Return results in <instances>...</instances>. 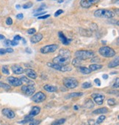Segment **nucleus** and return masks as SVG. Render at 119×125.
Here are the masks:
<instances>
[{"instance_id": "1", "label": "nucleus", "mask_w": 119, "mask_h": 125, "mask_svg": "<svg viewBox=\"0 0 119 125\" xmlns=\"http://www.w3.org/2000/svg\"><path fill=\"white\" fill-rule=\"evenodd\" d=\"M71 52L67 49H61L60 51L59 55L53 59V63L66 65L71 61Z\"/></svg>"}, {"instance_id": "2", "label": "nucleus", "mask_w": 119, "mask_h": 125, "mask_svg": "<svg viewBox=\"0 0 119 125\" xmlns=\"http://www.w3.org/2000/svg\"><path fill=\"white\" fill-rule=\"evenodd\" d=\"M94 16L98 18L112 19L115 16V13L110 10L107 9H99L94 12Z\"/></svg>"}, {"instance_id": "3", "label": "nucleus", "mask_w": 119, "mask_h": 125, "mask_svg": "<svg viewBox=\"0 0 119 125\" xmlns=\"http://www.w3.org/2000/svg\"><path fill=\"white\" fill-rule=\"evenodd\" d=\"M99 53H100L101 56L105 57V58H110V57H113L115 56V51L114 50L108 46H103L99 48Z\"/></svg>"}, {"instance_id": "4", "label": "nucleus", "mask_w": 119, "mask_h": 125, "mask_svg": "<svg viewBox=\"0 0 119 125\" xmlns=\"http://www.w3.org/2000/svg\"><path fill=\"white\" fill-rule=\"evenodd\" d=\"M94 52L92 51H77L75 53V56L81 60H87L94 56Z\"/></svg>"}, {"instance_id": "5", "label": "nucleus", "mask_w": 119, "mask_h": 125, "mask_svg": "<svg viewBox=\"0 0 119 125\" xmlns=\"http://www.w3.org/2000/svg\"><path fill=\"white\" fill-rule=\"evenodd\" d=\"M63 84L68 89H74L77 87H78L79 82L74 78L67 77L63 79Z\"/></svg>"}, {"instance_id": "6", "label": "nucleus", "mask_w": 119, "mask_h": 125, "mask_svg": "<svg viewBox=\"0 0 119 125\" xmlns=\"http://www.w3.org/2000/svg\"><path fill=\"white\" fill-rule=\"evenodd\" d=\"M58 48V45L53 44H48L46 45L43 47L40 48V51L43 54H47V53H54L55 52Z\"/></svg>"}, {"instance_id": "7", "label": "nucleus", "mask_w": 119, "mask_h": 125, "mask_svg": "<svg viewBox=\"0 0 119 125\" xmlns=\"http://www.w3.org/2000/svg\"><path fill=\"white\" fill-rule=\"evenodd\" d=\"M47 66L52 67L53 69H55L57 70L61 71V72H67V71H71V67L67 65H61V64H55V63H50L48 62L47 63Z\"/></svg>"}, {"instance_id": "8", "label": "nucleus", "mask_w": 119, "mask_h": 125, "mask_svg": "<svg viewBox=\"0 0 119 125\" xmlns=\"http://www.w3.org/2000/svg\"><path fill=\"white\" fill-rule=\"evenodd\" d=\"M21 91L24 93L25 95L30 96L32 95L35 91V88L33 86V84H30V85H24L21 87Z\"/></svg>"}, {"instance_id": "9", "label": "nucleus", "mask_w": 119, "mask_h": 125, "mask_svg": "<svg viewBox=\"0 0 119 125\" xmlns=\"http://www.w3.org/2000/svg\"><path fill=\"white\" fill-rule=\"evenodd\" d=\"M46 96L43 93L38 92L32 97V100L35 103H40V102H43L44 100L46 99Z\"/></svg>"}, {"instance_id": "10", "label": "nucleus", "mask_w": 119, "mask_h": 125, "mask_svg": "<svg viewBox=\"0 0 119 125\" xmlns=\"http://www.w3.org/2000/svg\"><path fill=\"white\" fill-rule=\"evenodd\" d=\"M100 0H81L80 5L83 8H89L93 5L98 3Z\"/></svg>"}, {"instance_id": "11", "label": "nucleus", "mask_w": 119, "mask_h": 125, "mask_svg": "<svg viewBox=\"0 0 119 125\" xmlns=\"http://www.w3.org/2000/svg\"><path fill=\"white\" fill-rule=\"evenodd\" d=\"M92 97L93 98L94 102H96L98 105H102L104 101V95L101 93H94L92 95Z\"/></svg>"}, {"instance_id": "12", "label": "nucleus", "mask_w": 119, "mask_h": 125, "mask_svg": "<svg viewBox=\"0 0 119 125\" xmlns=\"http://www.w3.org/2000/svg\"><path fill=\"white\" fill-rule=\"evenodd\" d=\"M8 82H9V84L12 86L14 87H18V86H21L22 84V82L21 81L20 79L13 77V76H10L7 79Z\"/></svg>"}, {"instance_id": "13", "label": "nucleus", "mask_w": 119, "mask_h": 125, "mask_svg": "<svg viewBox=\"0 0 119 125\" xmlns=\"http://www.w3.org/2000/svg\"><path fill=\"white\" fill-rule=\"evenodd\" d=\"M2 113L5 116H6L8 118H13L15 117V113L10 109H8V108L3 109Z\"/></svg>"}, {"instance_id": "14", "label": "nucleus", "mask_w": 119, "mask_h": 125, "mask_svg": "<svg viewBox=\"0 0 119 125\" xmlns=\"http://www.w3.org/2000/svg\"><path fill=\"white\" fill-rule=\"evenodd\" d=\"M58 36H59V38H60L61 42H62L63 44H65V45H68V44H70L71 41V39H68L64 35V33H63V32H59V33H58Z\"/></svg>"}, {"instance_id": "15", "label": "nucleus", "mask_w": 119, "mask_h": 125, "mask_svg": "<svg viewBox=\"0 0 119 125\" xmlns=\"http://www.w3.org/2000/svg\"><path fill=\"white\" fill-rule=\"evenodd\" d=\"M25 72H26L27 76L29 78H30V79H35L38 77V75H37V73H35V71H34V70H32V69L27 68V69L25 70Z\"/></svg>"}, {"instance_id": "16", "label": "nucleus", "mask_w": 119, "mask_h": 125, "mask_svg": "<svg viewBox=\"0 0 119 125\" xmlns=\"http://www.w3.org/2000/svg\"><path fill=\"white\" fill-rule=\"evenodd\" d=\"M12 70L15 74H17V75L22 74L24 72V70L23 69V67H21V66L17 65V64H15V65L12 66Z\"/></svg>"}, {"instance_id": "17", "label": "nucleus", "mask_w": 119, "mask_h": 125, "mask_svg": "<svg viewBox=\"0 0 119 125\" xmlns=\"http://www.w3.org/2000/svg\"><path fill=\"white\" fill-rule=\"evenodd\" d=\"M40 112V108L38 106H35V107H33V108L32 109V110L30 112L28 116L30 117V118H33L34 116L38 115Z\"/></svg>"}, {"instance_id": "18", "label": "nucleus", "mask_w": 119, "mask_h": 125, "mask_svg": "<svg viewBox=\"0 0 119 125\" xmlns=\"http://www.w3.org/2000/svg\"><path fill=\"white\" fill-rule=\"evenodd\" d=\"M42 39H43V35L41 33H37V34L33 35L32 37H31L30 41H31L32 43L35 44V43H38V42H40Z\"/></svg>"}, {"instance_id": "19", "label": "nucleus", "mask_w": 119, "mask_h": 125, "mask_svg": "<svg viewBox=\"0 0 119 125\" xmlns=\"http://www.w3.org/2000/svg\"><path fill=\"white\" fill-rule=\"evenodd\" d=\"M43 89L49 93H54V92H57V87L53 85H49V84H46L43 86Z\"/></svg>"}, {"instance_id": "20", "label": "nucleus", "mask_w": 119, "mask_h": 125, "mask_svg": "<svg viewBox=\"0 0 119 125\" xmlns=\"http://www.w3.org/2000/svg\"><path fill=\"white\" fill-rule=\"evenodd\" d=\"M108 109L107 107H102V108H99L96 110H94L93 112V114H104L108 113Z\"/></svg>"}, {"instance_id": "21", "label": "nucleus", "mask_w": 119, "mask_h": 125, "mask_svg": "<svg viewBox=\"0 0 119 125\" xmlns=\"http://www.w3.org/2000/svg\"><path fill=\"white\" fill-rule=\"evenodd\" d=\"M77 68H78L79 71L80 73H83V74H89V73H90L92 72L90 68H87L86 67H82V66H80V67H79Z\"/></svg>"}, {"instance_id": "22", "label": "nucleus", "mask_w": 119, "mask_h": 125, "mask_svg": "<svg viewBox=\"0 0 119 125\" xmlns=\"http://www.w3.org/2000/svg\"><path fill=\"white\" fill-rule=\"evenodd\" d=\"M118 57H117L116 59H115L114 60H112V62H110L108 64V67L110 68H114L115 67H118L119 64V62H118Z\"/></svg>"}, {"instance_id": "23", "label": "nucleus", "mask_w": 119, "mask_h": 125, "mask_svg": "<svg viewBox=\"0 0 119 125\" xmlns=\"http://www.w3.org/2000/svg\"><path fill=\"white\" fill-rule=\"evenodd\" d=\"M102 64H90L89 66V68L91 70V71H96V70H98L99 69H102Z\"/></svg>"}, {"instance_id": "24", "label": "nucleus", "mask_w": 119, "mask_h": 125, "mask_svg": "<svg viewBox=\"0 0 119 125\" xmlns=\"http://www.w3.org/2000/svg\"><path fill=\"white\" fill-rule=\"evenodd\" d=\"M82 95H83L82 93H78V92H77V93H71L65 96V98L68 99V98H74V97H79V96H81Z\"/></svg>"}, {"instance_id": "25", "label": "nucleus", "mask_w": 119, "mask_h": 125, "mask_svg": "<svg viewBox=\"0 0 119 125\" xmlns=\"http://www.w3.org/2000/svg\"><path fill=\"white\" fill-rule=\"evenodd\" d=\"M82 60H81V59H78V58H75V59L72 61V64H73L74 67H79L82 66Z\"/></svg>"}, {"instance_id": "26", "label": "nucleus", "mask_w": 119, "mask_h": 125, "mask_svg": "<svg viewBox=\"0 0 119 125\" xmlns=\"http://www.w3.org/2000/svg\"><path fill=\"white\" fill-rule=\"evenodd\" d=\"M85 107L86 108H88V109H91V108H93L94 107V104H93V101L91 99L87 100V101L86 102V103H85Z\"/></svg>"}, {"instance_id": "27", "label": "nucleus", "mask_w": 119, "mask_h": 125, "mask_svg": "<svg viewBox=\"0 0 119 125\" xmlns=\"http://www.w3.org/2000/svg\"><path fill=\"white\" fill-rule=\"evenodd\" d=\"M21 81L23 82H25V83H27V84H34V82H33V81H31L30 79H27V77H25V76H22L21 79Z\"/></svg>"}, {"instance_id": "28", "label": "nucleus", "mask_w": 119, "mask_h": 125, "mask_svg": "<svg viewBox=\"0 0 119 125\" xmlns=\"http://www.w3.org/2000/svg\"><path fill=\"white\" fill-rule=\"evenodd\" d=\"M65 122V118H60V119H59L57 121H54L52 124V125H61V124H64Z\"/></svg>"}, {"instance_id": "29", "label": "nucleus", "mask_w": 119, "mask_h": 125, "mask_svg": "<svg viewBox=\"0 0 119 125\" xmlns=\"http://www.w3.org/2000/svg\"><path fill=\"white\" fill-rule=\"evenodd\" d=\"M2 71L4 74H6V75H9L10 74V71H9V69L8 67V66H3L2 67Z\"/></svg>"}, {"instance_id": "30", "label": "nucleus", "mask_w": 119, "mask_h": 125, "mask_svg": "<svg viewBox=\"0 0 119 125\" xmlns=\"http://www.w3.org/2000/svg\"><path fill=\"white\" fill-rule=\"evenodd\" d=\"M92 87V84L90 82H85L82 84V87L84 88V89H87V88H90Z\"/></svg>"}, {"instance_id": "31", "label": "nucleus", "mask_w": 119, "mask_h": 125, "mask_svg": "<svg viewBox=\"0 0 119 125\" xmlns=\"http://www.w3.org/2000/svg\"><path fill=\"white\" fill-rule=\"evenodd\" d=\"M105 118H106V116H104V115H101V116H99V117L98 118V119H97L96 122L99 124L102 123V122L105 120Z\"/></svg>"}, {"instance_id": "32", "label": "nucleus", "mask_w": 119, "mask_h": 125, "mask_svg": "<svg viewBox=\"0 0 119 125\" xmlns=\"http://www.w3.org/2000/svg\"><path fill=\"white\" fill-rule=\"evenodd\" d=\"M107 104L110 106H113V105H115L116 102H115V100L114 98H110L107 100Z\"/></svg>"}, {"instance_id": "33", "label": "nucleus", "mask_w": 119, "mask_h": 125, "mask_svg": "<svg viewBox=\"0 0 119 125\" xmlns=\"http://www.w3.org/2000/svg\"><path fill=\"white\" fill-rule=\"evenodd\" d=\"M32 2H27V3H26V4L22 6V8H23L24 9H27V8H32Z\"/></svg>"}, {"instance_id": "34", "label": "nucleus", "mask_w": 119, "mask_h": 125, "mask_svg": "<svg viewBox=\"0 0 119 125\" xmlns=\"http://www.w3.org/2000/svg\"><path fill=\"white\" fill-rule=\"evenodd\" d=\"M88 124L89 125H99L96 121L93 119H89L88 120Z\"/></svg>"}, {"instance_id": "35", "label": "nucleus", "mask_w": 119, "mask_h": 125, "mask_svg": "<svg viewBox=\"0 0 119 125\" xmlns=\"http://www.w3.org/2000/svg\"><path fill=\"white\" fill-rule=\"evenodd\" d=\"M35 33H36V29H35V28H30L27 31V33L30 35H33Z\"/></svg>"}, {"instance_id": "36", "label": "nucleus", "mask_w": 119, "mask_h": 125, "mask_svg": "<svg viewBox=\"0 0 119 125\" xmlns=\"http://www.w3.org/2000/svg\"><path fill=\"white\" fill-rule=\"evenodd\" d=\"M40 123V121H38V120H32L30 123V125H38Z\"/></svg>"}, {"instance_id": "37", "label": "nucleus", "mask_w": 119, "mask_h": 125, "mask_svg": "<svg viewBox=\"0 0 119 125\" xmlns=\"http://www.w3.org/2000/svg\"><path fill=\"white\" fill-rule=\"evenodd\" d=\"M98 62H101L100 59L98 57H93L91 59V62H93V63H97Z\"/></svg>"}, {"instance_id": "38", "label": "nucleus", "mask_w": 119, "mask_h": 125, "mask_svg": "<svg viewBox=\"0 0 119 125\" xmlns=\"http://www.w3.org/2000/svg\"><path fill=\"white\" fill-rule=\"evenodd\" d=\"M6 24H8V25H11V24H13V19L10 17H8L6 19Z\"/></svg>"}, {"instance_id": "39", "label": "nucleus", "mask_w": 119, "mask_h": 125, "mask_svg": "<svg viewBox=\"0 0 119 125\" xmlns=\"http://www.w3.org/2000/svg\"><path fill=\"white\" fill-rule=\"evenodd\" d=\"M63 13V10H61V9H59V10H57L56 12H55V16H60V14H62Z\"/></svg>"}, {"instance_id": "40", "label": "nucleus", "mask_w": 119, "mask_h": 125, "mask_svg": "<svg viewBox=\"0 0 119 125\" xmlns=\"http://www.w3.org/2000/svg\"><path fill=\"white\" fill-rule=\"evenodd\" d=\"M50 16L49 14H45L44 16H38V19H46L47 18H49Z\"/></svg>"}, {"instance_id": "41", "label": "nucleus", "mask_w": 119, "mask_h": 125, "mask_svg": "<svg viewBox=\"0 0 119 125\" xmlns=\"http://www.w3.org/2000/svg\"><path fill=\"white\" fill-rule=\"evenodd\" d=\"M118 78H117L116 79V81H115V83L114 84V85H113V87L114 88H118L119 87V81H118Z\"/></svg>"}, {"instance_id": "42", "label": "nucleus", "mask_w": 119, "mask_h": 125, "mask_svg": "<svg viewBox=\"0 0 119 125\" xmlns=\"http://www.w3.org/2000/svg\"><path fill=\"white\" fill-rule=\"evenodd\" d=\"M5 53H7L6 50L4 48H0V55H4Z\"/></svg>"}, {"instance_id": "43", "label": "nucleus", "mask_w": 119, "mask_h": 125, "mask_svg": "<svg viewBox=\"0 0 119 125\" xmlns=\"http://www.w3.org/2000/svg\"><path fill=\"white\" fill-rule=\"evenodd\" d=\"M18 44V42H17V41L13 40L10 42V45H12V46H16Z\"/></svg>"}, {"instance_id": "44", "label": "nucleus", "mask_w": 119, "mask_h": 125, "mask_svg": "<svg viewBox=\"0 0 119 125\" xmlns=\"http://www.w3.org/2000/svg\"><path fill=\"white\" fill-rule=\"evenodd\" d=\"M16 18H17L18 19H19V20H21V19H23V18H24V15H23L22 13H18V14H17Z\"/></svg>"}, {"instance_id": "45", "label": "nucleus", "mask_w": 119, "mask_h": 125, "mask_svg": "<svg viewBox=\"0 0 119 125\" xmlns=\"http://www.w3.org/2000/svg\"><path fill=\"white\" fill-rule=\"evenodd\" d=\"M46 11H43V12H40V13H37L34 15V16H41V15H45L46 14Z\"/></svg>"}, {"instance_id": "46", "label": "nucleus", "mask_w": 119, "mask_h": 125, "mask_svg": "<svg viewBox=\"0 0 119 125\" xmlns=\"http://www.w3.org/2000/svg\"><path fill=\"white\" fill-rule=\"evenodd\" d=\"M2 87L5 88V90H9V89L10 88V85H8V84H5V83L2 84Z\"/></svg>"}, {"instance_id": "47", "label": "nucleus", "mask_w": 119, "mask_h": 125, "mask_svg": "<svg viewBox=\"0 0 119 125\" xmlns=\"http://www.w3.org/2000/svg\"><path fill=\"white\" fill-rule=\"evenodd\" d=\"M10 40H9V39H6V40H5V42H4V44L6 45V46H9V45H10Z\"/></svg>"}, {"instance_id": "48", "label": "nucleus", "mask_w": 119, "mask_h": 125, "mask_svg": "<svg viewBox=\"0 0 119 125\" xmlns=\"http://www.w3.org/2000/svg\"><path fill=\"white\" fill-rule=\"evenodd\" d=\"M94 82H95V83H96L97 85L101 86V82H100V80H99V79H96L94 80Z\"/></svg>"}, {"instance_id": "49", "label": "nucleus", "mask_w": 119, "mask_h": 125, "mask_svg": "<svg viewBox=\"0 0 119 125\" xmlns=\"http://www.w3.org/2000/svg\"><path fill=\"white\" fill-rule=\"evenodd\" d=\"M21 37L20 36H18V35H17V36H14V40L15 41H17V42H18L19 40H21Z\"/></svg>"}, {"instance_id": "50", "label": "nucleus", "mask_w": 119, "mask_h": 125, "mask_svg": "<svg viewBox=\"0 0 119 125\" xmlns=\"http://www.w3.org/2000/svg\"><path fill=\"white\" fill-rule=\"evenodd\" d=\"M5 50H6V52L9 53H12L13 52V49H12V48H7Z\"/></svg>"}, {"instance_id": "51", "label": "nucleus", "mask_w": 119, "mask_h": 125, "mask_svg": "<svg viewBox=\"0 0 119 125\" xmlns=\"http://www.w3.org/2000/svg\"><path fill=\"white\" fill-rule=\"evenodd\" d=\"M102 77H103V79H108V75H107V74H104Z\"/></svg>"}, {"instance_id": "52", "label": "nucleus", "mask_w": 119, "mask_h": 125, "mask_svg": "<svg viewBox=\"0 0 119 125\" xmlns=\"http://www.w3.org/2000/svg\"><path fill=\"white\" fill-rule=\"evenodd\" d=\"M43 10V8H38V9L36 10V12H37V13H39L40 11H41V10Z\"/></svg>"}, {"instance_id": "53", "label": "nucleus", "mask_w": 119, "mask_h": 125, "mask_svg": "<svg viewBox=\"0 0 119 125\" xmlns=\"http://www.w3.org/2000/svg\"><path fill=\"white\" fill-rule=\"evenodd\" d=\"M5 39V36H3V35H1V34H0V40H2V39Z\"/></svg>"}, {"instance_id": "54", "label": "nucleus", "mask_w": 119, "mask_h": 125, "mask_svg": "<svg viewBox=\"0 0 119 125\" xmlns=\"http://www.w3.org/2000/svg\"><path fill=\"white\" fill-rule=\"evenodd\" d=\"M63 1H64V0H57V2H58L59 3H62Z\"/></svg>"}, {"instance_id": "55", "label": "nucleus", "mask_w": 119, "mask_h": 125, "mask_svg": "<svg viewBox=\"0 0 119 125\" xmlns=\"http://www.w3.org/2000/svg\"><path fill=\"white\" fill-rule=\"evenodd\" d=\"M74 109L76 110H78V107H77V106H74Z\"/></svg>"}, {"instance_id": "56", "label": "nucleus", "mask_w": 119, "mask_h": 125, "mask_svg": "<svg viewBox=\"0 0 119 125\" xmlns=\"http://www.w3.org/2000/svg\"><path fill=\"white\" fill-rule=\"evenodd\" d=\"M16 8H17V9H19V8H21V6H20V5H16Z\"/></svg>"}, {"instance_id": "57", "label": "nucleus", "mask_w": 119, "mask_h": 125, "mask_svg": "<svg viewBox=\"0 0 119 125\" xmlns=\"http://www.w3.org/2000/svg\"><path fill=\"white\" fill-rule=\"evenodd\" d=\"M2 84H3V83L0 82V87H2Z\"/></svg>"}, {"instance_id": "58", "label": "nucleus", "mask_w": 119, "mask_h": 125, "mask_svg": "<svg viewBox=\"0 0 119 125\" xmlns=\"http://www.w3.org/2000/svg\"><path fill=\"white\" fill-rule=\"evenodd\" d=\"M82 125H86V124H82Z\"/></svg>"}, {"instance_id": "59", "label": "nucleus", "mask_w": 119, "mask_h": 125, "mask_svg": "<svg viewBox=\"0 0 119 125\" xmlns=\"http://www.w3.org/2000/svg\"><path fill=\"white\" fill-rule=\"evenodd\" d=\"M38 1H41V0H38Z\"/></svg>"}, {"instance_id": "60", "label": "nucleus", "mask_w": 119, "mask_h": 125, "mask_svg": "<svg viewBox=\"0 0 119 125\" xmlns=\"http://www.w3.org/2000/svg\"><path fill=\"white\" fill-rule=\"evenodd\" d=\"M0 78H1V75H0Z\"/></svg>"}]
</instances>
